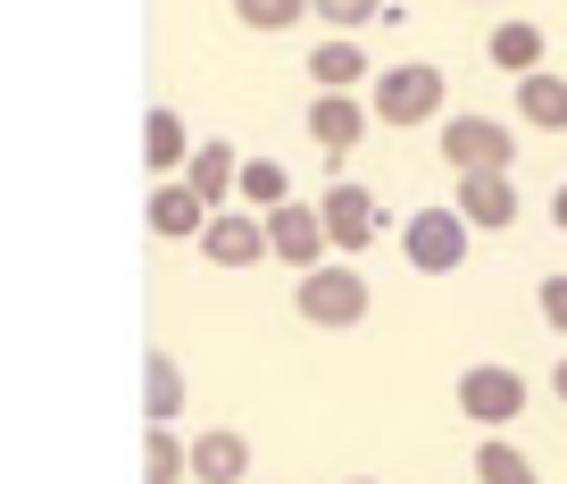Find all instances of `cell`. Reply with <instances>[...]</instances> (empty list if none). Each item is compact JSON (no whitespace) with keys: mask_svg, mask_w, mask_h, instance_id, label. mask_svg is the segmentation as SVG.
Wrapping results in <instances>:
<instances>
[{"mask_svg":"<svg viewBox=\"0 0 567 484\" xmlns=\"http://www.w3.org/2000/svg\"><path fill=\"white\" fill-rule=\"evenodd\" d=\"M443 68H425V59H401V68H384V75H375V92H368V109H375V117H384V126H434V117H451V109H443Z\"/></svg>","mask_w":567,"mask_h":484,"instance_id":"cell-1","label":"cell"},{"mask_svg":"<svg viewBox=\"0 0 567 484\" xmlns=\"http://www.w3.org/2000/svg\"><path fill=\"white\" fill-rule=\"evenodd\" d=\"M434 134H443V159L460 176H509V159H517V134L501 117H484V109H451Z\"/></svg>","mask_w":567,"mask_h":484,"instance_id":"cell-2","label":"cell"},{"mask_svg":"<svg viewBox=\"0 0 567 484\" xmlns=\"http://www.w3.org/2000/svg\"><path fill=\"white\" fill-rule=\"evenodd\" d=\"M292 309H301L309 326H334V334H342V326L368 318V276H359L351 259H334V268H309L301 292H292Z\"/></svg>","mask_w":567,"mask_h":484,"instance_id":"cell-3","label":"cell"},{"mask_svg":"<svg viewBox=\"0 0 567 484\" xmlns=\"http://www.w3.org/2000/svg\"><path fill=\"white\" fill-rule=\"evenodd\" d=\"M467 217L460 209H417L401 226V251H409V268L417 276H451V268H467Z\"/></svg>","mask_w":567,"mask_h":484,"instance_id":"cell-4","label":"cell"},{"mask_svg":"<svg viewBox=\"0 0 567 484\" xmlns=\"http://www.w3.org/2000/svg\"><path fill=\"white\" fill-rule=\"evenodd\" d=\"M517 410H526V377H517V368L484 359V368L460 377V418H467V426H509Z\"/></svg>","mask_w":567,"mask_h":484,"instance_id":"cell-5","label":"cell"},{"mask_svg":"<svg viewBox=\"0 0 567 484\" xmlns=\"http://www.w3.org/2000/svg\"><path fill=\"white\" fill-rule=\"evenodd\" d=\"M267 243H276V259H284L292 276L326 268V251H334V234H326V209H301V200L267 209Z\"/></svg>","mask_w":567,"mask_h":484,"instance_id":"cell-6","label":"cell"},{"mask_svg":"<svg viewBox=\"0 0 567 484\" xmlns=\"http://www.w3.org/2000/svg\"><path fill=\"white\" fill-rule=\"evenodd\" d=\"M200 259H209V268H259V259H276L267 217L259 209H217L209 234H200Z\"/></svg>","mask_w":567,"mask_h":484,"instance_id":"cell-7","label":"cell"},{"mask_svg":"<svg viewBox=\"0 0 567 484\" xmlns=\"http://www.w3.org/2000/svg\"><path fill=\"white\" fill-rule=\"evenodd\" d=\"M151 234H167V243H200V234H209V193H200V184H184V176H167L159 193H151Z\"/></svg>","mask_w":567,"mask_h":484,"instance_id":"cell-8","label":"cell"},{"mask_svg":"<svg viewBox=\"0 0 567 484\" xmlns=\"http://www.w3.org/2000/svg\"><path fill=\"white\" fill-rule=\"evenodd\" d=\"M368 117H375V109L351 101V92H318V101H309V143H318L326 159H351L359 134H368Z\"/></svg>","mask_w":567,"mask_h":484,"instance_id":"cell-9","label":"cell"},{"mask_svg":"<svg viewBox=\"0 0 567 484\" xmlns=\"http://www.w3.org/2000/svg\"><path fill=\"white\" fill-rule=\"evenodd\" d=\"M318 209H326V234H334V251H342V259H351V251H368V243H375V200H368V184L334 176V193H326Z\"/></svg>","mask_w":567,"mask_h":484,"instance_id":"cell-10","label":"cell"},{"mask_svg":"<svg viewBox=\"0 0 567 484\" xmlns=\"http://www.w3.org/2000/svg\"><path fill=\"white\" fill-rule=\"evenodd\" d=\"M451 209L476 234H501V226H517V184L509 176H460V200H451Z\"/></svg>","mask_w":567,"mask_h":484,"instance_id":"cell-11","label":"cell"},{"mask_svg":"<svg viewBox=\"0 0 567 484\" xmlns=\"http://www.w3.org/2000/svg\"><path fill=\"white\" fill-rule=\"evenodd\" d=\"M193 476H200V484H243V476H250V443H243L234 426H209V434L193 443Z\"/></svg>","mask_w":567,"mask_h":484,"instance_id":"cell-12","label":"cell"},{"mask_svg":"<svg viewBox=\"0 0 567 484\" xmlns=\"http://www.w3.org/2000/svg\"><path fill=\"white\" fill-rule=\"evenodd\" d=\"M184 184H200V193H209V209H226V193H243V151L209 134V143L193 151V167H184Z\"/></svg>","mask_w":567,"mask_h":484,"instance_id":"cell-13","label":"cell"},{"mask_svg":"<svg viewBox=\"0 0 567 484\" xmlns=\"http://www.w3.org/2000/svg\"><path fill=\"white\" fill-rule=\"evenodd\" d=\"M517 117H526L534 134H567V84H559L550 68L517 75Z\"/></svg>","mask_w":567,"mask_h":484,"instance_id":"cell-14","label":"cell"},{"mask_svg":"<svg viewBox=\"0 0 567 484\" xmlns=\"http://www.w3.org/2000/svg\"><path fill=\"white\" fill-rule=\"evenodd\" d=\"M142 159H151V176H176V167H193V134H184L176 109H151V117H142Z\"/></svg>","mask_w":567,"mask_h":484,"instance_id":"cell-15","label":"cell"},{"mask_svg":"<svg viewBox=\"0 0 567 484\" xmlns=\"http://www.w3.org/2000/svg\"><path fill=\"white\" fill-rule=\"evenodd\" d=\"M193 476V443L176 426H142V484H184Z\"/></svg>","mask_w":567,"mask_h":484,"instance_id":"cell-16","label":"cell"},{"mask_svg":"<svg viewBox=\"0 0 567 484\" xmlns=\"http://www.w3.org/2000/svg\"><path fill=\"white\" fill-rule=\"evenodd\" d=\"M484 51H493V68H509V75H534V68H543V51H550V42H543V25H534V18H509V25H493V42H484Z\"/></svg>","mask_w":567,"mask_h":484,"instance_id":"cell-17","label":"cell"},{"mask_svg":"<svg viewBox=\"0 0 567 484\" xmlns=\"http://www.w3.org/2000/svg\"><path fill=\"white\" fill-rule=\"evenodd\" d=\"M184 410V368L167 351H151L142 359V418H151V426H167V418Z\"/></svg>","mask_w":567,"mask_h":484,"instance_id":"cell-18","label":"cell"},{"mask_svg":"<svg viewBox=\"0 0 567 484\" xmlns=\"http://www.w3.org/2000/svg\"><path fill=\"white\" fill-rule=\"evenodd\" d=\"M309 75H318V92H351L359 75H368V51H359V42H318V51H309Z\"/></svg>","mask_w":567,"mask_h":484,"instance_id":"cell-19","label":"cell"},{"mask_svg":"<svg viewBox=\"0 0 567 484\" xmlns=\"http://www.w3.org/2000/svg\"><path fill=\"white\" fill-rule=\"evenodd\" d=\"M243 200H250V209H284V200H292V176H284V167L276 159H243Z\"/></svg>","mask_w":567,"mask_h":484,"instance_id":"cell-20","label":"cell"},{"mask_svg":"<svg viewBox=\"0 0 567 484\" xmlns=\"http://www.w3.org/2000/svg\"><path fill=\"white\" fill-rule=\"evenodd\" d=\"M476 476H484V484H543L517 443H476Z\"/></svg>","mask_w":567,"mask_h":484,"instance_id":"cell-21","label":"cell"},{"mask_svg":"<svg viewBox=\"0 0 567 484\" xmlns=\"http://www.w3.org/2000/svg\"><path fill=\"white\" fill-rule=\"evenodd\" d=\"M234 18H243L250 34H284V25L309 18V0H234Z\"/></svg>","mask_w":567,"mask_h":484,"instance_id":"cell-22","label":"cell"},{"mask_svg":"<svg viewBox=\"0 0 567 484\" xmlns=\"http://www.w3.org/2000/svg\"><path fill=\"white\" fill-rule=\"evenodd\" d=\"M392 0H309V18H326L334 34H351V25H384Z\"/></svg>","mask_w":567,"mask_h":484,"instance_id":"cell-23","label":"cell"},{"mask_svg":"<svg viewBox=\"0 0 567 484\" xmlns=\"http://www.w3.org/2000/svg\"><path fill=\"white\" fill-rule=\"evenodd\" d=\"M534 309H543V318L567 334V276H543V285H534Z\"/></svg>","mask_w":567,"mask_h":484,"instance_id":"cell-24","label":"cell"},{"mask_svg":"<svg viewBox=\"0 0 567 484\" xmlns=\"http://www.w3.org/2000/svg\"><path fill=\"white\" fill-rule=\"evenodd\" d=\"M550 393H559V401H567V359H559V368H550Z\"/></svg>","mask_w":567,"mask_h":484,"instance_id":"cell-25","label":"cell"},{"mask_svg":"<svg viewBox=\"0 0 567 484\" xmlns=\"http://www.w3.org/2000/svg\"><path fill=\"white\" fill-rule=\"evenodd\" d=\"M550 217H559V226H567V184H559V193H550Z\"/></svg>","mask_w":567,"mask_h":484,"instance_id":"cell-26","label":"cell"},{"mask_svg":"<svg viewBox=\"0 0 567 484\" xmlns=\"http://www.w3.org/2000/svg\"><path fill=\"white\" fill-rule=\"evenodd\" d=\"M351 484H375V476H351Z\"/></svg>","mask_w":567,"mask_h":484,"instance_id":"cell-27","label":"cell"}]
</instances>
